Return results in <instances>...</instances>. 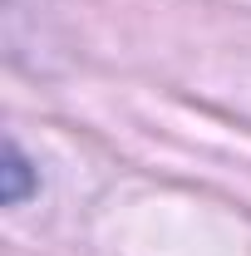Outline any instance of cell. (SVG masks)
Listing matches in <instances>:
<instances>
[{
	"label": "cell",
	"mask_w": 251,
	"mask_h": 256,
	"mask_svg": "<svg viewBox=\"0 0 251 256\" xmlns=\"http://www.w3.org/2000/svg\"><path fill=\"white\" fill-rule=\"evenodd\" d=\"M0 172H5V202L20 207V202L30 197V188H34V172H30V162H25V153H20L15 143L5 148V168H0Z\"/></svg>",
	"instance_id": "6da1fadb"
}]
</instances>
